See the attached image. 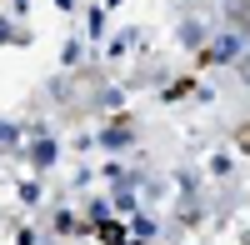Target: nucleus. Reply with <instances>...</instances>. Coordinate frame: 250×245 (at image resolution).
I'll use <instances>...</instances> for the list:
<instances>
[{
	"instance_id": "1",
	"label": "nucleus",
	"mask_w": 250,
	"mask_h": 245,
	"mask_svg": "<svg viewBox=\"0 0 250 245\" xmlns=\"http://www.w3.org/2000/svg\"><path fill=\"white\" fill-rule=\"evenodd\" d=\"M5 35H10V25H0V40H5Z\"/></svg>"
}]
</instances>
